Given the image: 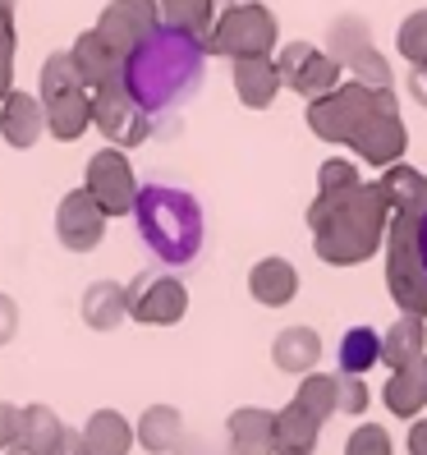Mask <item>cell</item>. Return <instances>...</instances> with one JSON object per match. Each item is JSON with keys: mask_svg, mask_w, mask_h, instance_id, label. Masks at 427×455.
<instances>
[{"mask_svg": "<svg viewBox=\"0 0 427 455\" xmlns=\"http://www.w3.org/2000/svg\"><path fill=\"white\" fill-rule=\"evenodd\" d=\"M391 212L377 194V184H350L340 194H317L308 203L312 253L327 267H359L382 249Z\"/></svg>", "mask_w": 427, "mask_h": 455, "instance_id": "1", "label": "cell"}, {"mask_svg": "<svg viewBox=\"0 0 427 455\" xmlns=\"http://www.w3.org/2000/svg\"><path fill=\"white\" fill-rule=\"evenodd\" d=\"M202 42L175 28H156L133 56L124 60V84L143 88L152 101H175L184 92H194L198 65H202Z\"/></svg>", "mask_w": 427, "mask_h": 455, "instance_id": "2", "label": "cell"}, {"mask_svg": "<svg viewBox=\"0 0 427 455\" xmlns=\"http://www.w3.org/2000/svg\"><path fill=\"white\" fill-rule=\"evenodd\" d=\"M133 217H138V230L152 244V253L166 262H189L202 244V212L184 189L147 184V189H138Z\"/></svg>", "mask_w": 427, "mask_h": 455, "instance_id": "3", "label": "cell"}, {"mask_svg": "<svg viewBox=\"0 0 427 455\" xmlns=\"http://www.w3.org/2000/svg\"><path fill=\"white\" fill-rule=\"evenodd\" d=\"M386 290L399 313L427 317V262L418 253V217H391L386 221Z\"/></svg>", "mask_w": 427, "mask_h": 455, "instance_id": "4", "label": "cell"}, {"mask_svg": "<svg viewBox=\"0 0 427 455\" xmlns=\"http://www.w3.org/2000/svg\"><path fill=\"white\" fill-rule=\"evenodd\" d=\"M276 14L257 5V0H234L225 14H217L211 33L202 37V51L207 56H225V60H239V56H272L276 51Z\"/></svg>", "mask_w": 427, "mask_h": 455, "instance_id": "5", "label": "cell"}, {"mask_svg": "<svg viewBox=\"0 0 427 455\" xmlns=\"http://www.w3.org/2000/svg\"><path fill=\"white\" fill-rule=\"evenodd\" d=\"M377 116V106H372V88L359 84V78H340V84L322 97H312L308 101V129L317 133L322 143H340V148H350L354 143V133Z\"/></svg>", "mask_w": 427, "mask_h": 455, "instance_id": "6", "label": "cell"}, {"mask_svg": "<svg viewBox=\"0 0 427 455\" xmlns=\"http://www.w3.org/2000/svg\"><path fill=\"white\" fill-rule=\"evenodd\" d=\"M88 92H92V129L106 133V143H115L124 152L147 143L152 120L143 111V101L133 97V88L124 84V74L111 78V84H101V88H88Z\"/></svg>", "mask_w": 427, "mask_h": 455, "instance_id": "7", "label": "cell"}, {"mask_svg": "<svg viewBox=\"0 0 427 455\" xmlns=\"http://www.w3.org/2000/svg\"><path fill=\"white\" fill-rule=\"evenodd\" d=\"M327 56H336V65L350 74V78H359V84H368V88H386V84H395L386 56H382L377 46H372L368 23L354 19V14L336 19L331 28H327Z\"/></svg>", "mask_w": 427, "mask_h": 455, "instance_id": "8", "label": "cell"}, {"mask_svg": "<svg viewBox=\"0 0 427 455\" xmlns=\"http://www.w3.org/2000/svg\"><path fill=\"white\" fill-rule=\"evenodd\" d=\"M83 189L97 198V207L106 217H129L133 203H138V175H133V162L124 156V148L106 143L101 152L88 156Z\"/></svg>", "mask_w": 427, "mask_h": 455, "instance_id": "9", "label": "cell"}, {"mask_svg": "<svg viewBox=\"0 0 427 455\" xmlns=\"http://www.w3.org/2000/svg\"><path fill=\"white\" fill-rule=\"evenodd\" d=\"M124 290H129V317L143 327H175L189 313V290L170 272H143Z\"/></svg>", "mask_w": 427, "mask_h": 455, "instance_id": "10", "label": "cell"}, {"mask_svg": "<svg viewBox=\"0 0 427 455\" xmlns=\"http://www.w3.org/2000/svg\"><path fill=\"white\" fill-rule=\"evenodd\" d=\"M156 28H162L156 0H111L97 19V33L106 37V46H111L120 60H129Z\"/></svg>", "mask_w": 427, "mask_h": 455, "instance_id": "11", "label": "cell"}, {"mask_svg": "<svg viewBox=\"0 0 427 455\" xmlns=\"http://www.w3.org/2000/svg\"><path fill=\"white\" fill-rule=\"evenodd\" d=\"M106 212L97 207V198L88 189H69L56 207V239L69 253H92L106 239Z\"/></svg>", "mask_w": 427, "mask_h": 455, "instance_id": "12", "label": "cell"}, {"mask_svg": "<svg viewBox=\"0 0 427 455\" xmlns=\"http://www.w3.org/2000/svg\"><path fill=\"white\" fill-rule=\"evenodd\" d=\"M46 133V111H42V97L37 92H19L10 88L0 97V139H5L14 152H28L42 143Z\"/></svg>", "mask_w": 427, "mask_h": 455, "instance_id": "13", "label": "cell"}, {"mask_svg": "<svg viewBox=\"0 0 427 455\" xmlns=\"http://www.w3.org/2000/svg\"><path fill=\"white\" fill-rule=\"evenodd\" d=\"M350 148H354L359 162L386 171V166L399 162V156H405V148H409L405 120H399V116H372V120L354 133V143H350Z\"/></svg>", "mask_w": 427, "mask_h": 455, "instance_id": "14", "label": "cell"}, {"mask_svg": "<svg viewBox=\"0 0 427 455\" xmlns=\"http://www.w3.org/2000/svg\"><path fill=\"white\" fill-rule=\"evenodd\" d=\"M42 111H46V133H51V139L78 143V139L92 129V92H88L83 84L65 88V92H56V97H46Z\"/></svg>", "mask_w": 427, "mask_h": 455, "instance_id": "15", "label": "cell"}, {"mask_svg": "<svg viewBox=\"0 0 427 455\" xmlns=\"http://www.w3.org/2000/svg\"><path fill=\"white\" fill-rule=\"evenodd\" d=\"M377 194H382L391 217H423L427 212V175L405 166V162H391L377 180Z\"/></svg>", "mask_w": 427, "mask_h": 455, "instance_id": "16", "label": "cell"}, {"mask_svg": "<svg viewBox=\"0 0 427 455\" xmlns=\"http://www.w3.org/2000/svg\"><path fill=\"white\" fill-rule=\"evenodd\" d=\"M249 294L262 304V308H285L289 299L299 294V272H295V262L272 253V258H257L249 267Z\"/></svg>", "mask_w": 427, "mask_h": 455, "instance_id": "17", "label": "cell"}, {"mask_svg": "<svg viewBox=\"0 0 427 455\" xmlns=\"http://www.w3.org/2000/svg\"><path fill=\"white\" fill-rule=\"evenodd\" d=\"M133 446L147 455H179L184 446V414L175 405H147L133 423Z\"/></svg>", "mask_w": 427, "mask_h": 455, "instance_id": "18", "label": "cell"}, {"mask_svg": "<svg viewBox=\"0 0 427 455\" xmlns=\"http://www.w3.org/2000/svg\"><path fill=\"white\" fill-rule=\"evenodd\" d=\"M234 65V97L249 106V111H266L281 92V74L272 56H239Z\"/></svg>", "mask_w": 427, "mask_h": 455, "instance_id": "19", "label": "cell"}, {"mask_svg": "<svg viewBox=\"0 0 427 455\" xmlns=\"http://www.w3.org/2000/svg\"><path fill=\"white\" fill-rule=\"evenodd\" d=\"M382 395H386V410L395 419H418L427 410V350L405 368H391Z\"/></svg>", "mask_w": 427, "mask_h": 455, "instance_id": "20", "label": "cell"}, {"mask_svg": "<svg viewBox=\"0 0 427 455\" xmlns=\"http://www.w3.org/2000/svg\"><path fill=\"white\" fill-rule=\"evenodd\" d=\"M272 419H276V410L239 405V410L225 419L230 451H234V455H276V442H272Z\"/></svg>", "mask_w": 427, "mask_h": 455, "instance_id": "21", "label": "cell"}, {"mask_svg": "<svg viewBox=\"0 0 427 455\" xmlns=\"http://www.w3.org/2000/svg\"><path fill=\"white\" fill-rule=\"evenodd\" d=\"M69 56H74V65H78V78H83V88H101V84H111V78L124 74V60L115 56L111 46H106V37H101L97 28L78 33L74 46H69Z\"/></svg>", "mask_w": 427, "mask_h": 455, "instance_id": "22", "label": "cell"}, {"mask_svg": "<svg viewBox=\"0 0 427 455\" xmlns=\"http://www.w3.org/2000/svg\"><path fill=\"white\" fill-rule=\"evenodd\" d=\"M317 437H322V423H317L299 400H289L285 410H276L272 419V442H276V455H312L317 451Z\"/></svg>", "mask_w": 427, "mask_h": 455, "instance_id": "23", "label": "cell"}, {"mask_svg": "<svg viewBox=\"0 0 427 455\" xmlns=\"http://www.w3.org/2000/svg\"><path fill=\"white\" fill-rule=\"evenodd\" d=\"M78 313L92 331H115L129 317V290L120 281H92L78 299Z\"/></svg>", "mask_w": 427, "mask_h": 455, "instance_id": "24", "label": "cell"}, {"mask_svg": "<svg viewBox=\"0 0 427 455\" xmlns=\"http://www.w3.org/2000/svg\"><path fill=\"white\" fill-rule=\"evenodd\" d=\"M272 363L281 372H295V378H304V372H312L317 363H322V336H317L312 327H285L276 331L272 340Z\"/></svg>", "mask_w": 427, "mask_h": 455, "instance_id": "25", "label": "cell"}, {"mask_svg": "<svg viewBox=\"0 0 427 455\" xmlns=\"http://www.w3.org/2000/svg\"><path fill=\"white\" fill-rule=\"evenodd\" d=\"M423 350H427V317H418V313H399L382 331V363L386 368H405Z\"/></svg>", "mask_w": 427, "mask_h": 455, "instance_id": "26", "label": "cell"}, {"mask_svg": "<svg viewBox=\"0 0 427 455\" xmlns=\"http://www.w3.org/2000/svg\"><path fill=\"white\" fill-rule=\"evenodd\" d=\"M83 446H88V455H129L133 451V423L120 410H97L83 423Z\"/></svg>", "mask_w": 427, "mask_h": 455, "instance_id": "27", "label": "cell"}, {"mask_svg": "<svg viewBox=\"0 0 427 455\" xmlns=\"http://www.w3.org/2000/svg\"><path fill=\"white\" fill-rule=\"evenodd\" d=\"M156 14H162V28L189 33V37H207L211 23H217V5L211 0H156Z\"/></svg>", "mask_w": 427, "mask_h": 455, "instance_id": "28", "label": "cell"}, {"mask_svg": "<svg viewBox=\"0 0 427 455\" xmlns=\"http://www.w3.org/2000/svg\"><path fill=\"white\" fill-rule=\"evenodd\" d=\"M336 359H340V372H372L382 363V331L377 327H350L340 336V350H336Z\"/></svg>", "mask_w": 427, "mask_h": 455, "instance_id": "29", "label": "cell"}, {"mask_svg": "<svg viewBox=\"0 0 427 455\" xmlns=\"http://www.w3.org/2000/svg\"><path fill=\"white\" fill-rule=\"evenodd\" d=\"M340 78H344V69L336 65V56H327V51H317V46H312V51H308V60L295 69V78H289L285 88H295L304 101H312V97L331 92Z\"/></svg>", "mask_w": 427, "mask_h": 455, "instance_id": "30", "label": "cell"}, {"mask_svg": "<svg viewBox=\"0 0 427 455\" xmlns=\"http://www.w3.org/2000/svg\"><path fill=\"white\" fill-rule=\"evenodd\" d=\"M60 433H65V423H60V414L51 410V405H23L19 410V442H28L33 451H42V455H51L56 451V442H60Z\"/></svg>", "mask_w": 427, "mask_h": 455, "instance_id": "31", "label": "cell"}, {"mask_svg": "<svg viewBox=\"0 0 427 455\" xmlns=\"http://www.w3.org/2000/svg\"><path fill=\"white\" fill-rule=\"evenodd\" d=\"M295 400L317 419V423H327L331 414H336V378H327V372H304V382H299V391H295Z\"/></svg>", "mask_w": 427, "mask_h": 455, "instance_id": "32", "label": "cell"}, {"mask_svg": "<svg viewBox=\"0 0 427 455\" xmlns=\"http://www.w3.org/2000/svg\"><path fill=\"white\" fill-rule=\"evenodd\" d=\"M83 78H78V65H74V56L69 51H51V56L42 60V69H37V97L46 101V97H56V92H65V88H78Z\"/></svg>", "mask_w": 427, "mask_h": 455, "instance_id": "33", "label": "cell"}, {"mask_svg": "<svg viewBox=\"0 0 427 455\" xmlns=\"http://www.w3.org/2000/svg\"><path fill=\"white\" fill-rule=\"evenodd\" d=\"M395 51H399L409 65H427V10H414L405 23H399Z\"/></svg>", "mask_w": 427, "mask_h": 455, "instance_id": "34", "label": "cell"}, {"mask_svg": "<svg viewBox=\"0 0 427 455\" xmlns=\"http://www.w3.org/2000/svg\"><path fill=\"white\" fill-rule=\"evenodd\" d=\"M344 455H395V446H391V433L382 423H359L344 437Z\"/></svg>", "mask_w": 427, "mask_h": 455, "instance_id": "35", "label": "cell"}, {"mask_svg": "<svg viewBox=\"0 0 427 455\" xmlns=\"http://www.w3.org/2000/svg\"><path fill=\"white\" fill-rule=\"evenodd\" d=\"M368 387L359 372H340L336 378V414H368Z\"/></svg>", "mask_w": 427, "mask_h": 455, "instance_id": "36", "label": "cell"}, {"mask_svg": "<svg viewBox=\"0 0 427 455\" xmlns=\"http://www.w3.org/2000/svg\"><path fill=\"white\" fill-rule=\"evenodd\" d=\"M350 184H359V171H354V162H344V156H331V162H322V171H317V194H340V189H350Z\"/></svg>", "mask_w": 427, "mask_h": 455, "instance_id": "37", "label": "cell"}, {"mask_svg": "<svg viewBox=\"0 0 427 455\" xmlns=\"http://www.w3.org/2000/svg\"><path fill=\"white\" fill-rule=\"evenodd\" d=\"M14 88V28H0V97Z\"/></svg>", "mask_w": 427, "mask_h": 455, "instance_id": "38", "label": "cell"}, {"mask_svg": "<svg viewBox=\"0 0 427 455\" xmlns=\"http://www.w3.org/2000/svg\"><path fill=\"white\" fill-rule=\"evenodd\" d=\"M19 336V304H14V294L0 290V345H10Z\"/></svg>", "mask_w": 427, "mask_h": 455, "instance_id": "39", "label": "cell"}, {"mask_svg": "<svg viewBox=\"0 0 427 455\" xmlns=\"http://www.w3.org/2000/svg\"><path fill=\"white\" fill-rule=\"evenodd\" d=\"M14 437H19V405H5V400H0V451H5Z\"/></svg>", "mask_w": 427, "mask_h": 455, "instance_id": "40", "label": "cell"}, {"mask_svg": "<svg viewBox=\"0 0 427 455\" xmlns=\"http://www.w3.org/2000/svg\"><path fill=\"white\" fill-rule=\"evenodd\" d=\"M51 455H88V446H83V427H65Z\"/></svg>", "mask_w": 427, "mask_h": 455, "instance_id": "41", "label": "cell"}, {"mask_svg": "<svg viewBox=\"0 0 427 455\" xmlns=\"http://www.w3.org/2000/svg\"><path fill=\"white\" fill-rule=\"evenodd\" d=\"M409 97L427 111V65H414V69H409Z\"/></svg>", "mask_w": 427, "mask_h": 455, "instance_id": "42", "label": "cell"}, {"mask_svg": "<svg viewBox=\"0 0 427 455\" xmlns=\"http://www.w3.org/2000/svg\"><path fill=\"white\" fill-rule=\"evenodd\" d=\"M409 455H427V419H409Z\"/></svg>", "mask_w": 427, "mask_h": 455, "instance_id": "43", "label": "cell"}, {"mask_svg": "<svg viewBox=\"0 0 427 455\" xmlns=\"http://www.w3.org/2000/svg\"><path fill=\"white\" fill-rule=\"evenodd\" d=\"M0 455H42V451H33L28 442H19V437H14V442H10L5 451H0Z\"/></svg>", "mask_w": 427, "mask_h": 455, "instance_id": "44", "label": "cell"}, {"mask_svg": "<svg viewBox=\"0 0 427 455\" xmlns=\"http://www.w3.org/2000/svg\"><path fill=\"white\" fill-rule=\"evenodd\" d=\"M0 28H14V0H0Z\"/></svg>", "mask_w": 427, "mask_h": 455, "instance_id": "45", "label": "cell"}, {"mask_svg": "<svg viewBox=\"0 0 427 455\" xmlns=\"http://www.w3.org/2000/svg\"><path fill=\"white\" fill-rule=\"evenodd\" d=\"M418 253H423V262H427V212L418 217Z\"/></svg>", "mask_w": 427, "mask_h": 455, "instance_id": "46", "label": "cell"}, {"mask_svg": "<svg viewBox=\"0 0 427 455\" xmlns=\"http://www.w3.org/2000/svg\"><path fill=\"white\" fill-rule=\"evenodd\" d=\"M225 455H234V451H225Z\"/></svg>", "mask_w": 427, "mask_h": 455, "instance_id": "47", "label": "cell"}, {"mask_svg": "<svg viewBox=\"0 0 427 455\" xmlns=\"http://www.w3.org/2000/svg\"><path fill=\"white\" fill-rule=\"evenodd\" d=\"M230 5H234V0H230Z\"/></svg>", "mask_w": 427, "mask_h": 455, "instance_id": "48", "label": "cell"}]
</instances>
